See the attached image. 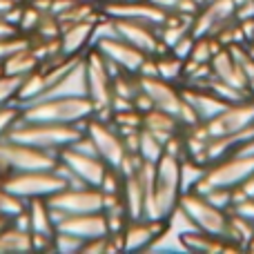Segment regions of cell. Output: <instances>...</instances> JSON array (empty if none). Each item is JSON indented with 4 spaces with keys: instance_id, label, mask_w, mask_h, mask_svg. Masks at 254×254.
<instances>
[{
    "instance_id": "obj_1",
    "label": "cell",
    "mask_w": 254,
    "mask_h": 254,
    "mask_svg": "<svg viewBox=\"0 0 254 254\" xmlns=\"http://www.w3.org/2000/svg\"><path fill=\"white\" fill-rule=\"evenodd\" d=\"M94 116V103L89 96H67L47 98L20 107L22 123H54V125H74L87 123Z\"/></svg>"
},
{
    "instance_id": "obj_2",
    "label": "cell",
    "mask_w": 254,
    "mask_h": 254,
    "mask_svg": "<svg viewBox=\"0 0 254 254\" xmlns=\"http://www.w3.org/2000/svg\"><path fill=\"white\" fill-rule=\"evenodd\" d=\"M83 136L80 127L74 125H54V123H22L20 116L7 131L9 140L16 143H25L31 147L40 149H56V147H67V145L76 143Z\"/></svg>"
},
{
    "instance_id": "obj_3",
    "label": "cell",
    "mask_w": 254,
    "mask_h": 254,
    "mask_svg": "<svg viewBox=\"0 0 254 254\" xmlns=\"http://www.w3.org/2000/svg\"><path fill=\"white\" fill-rule=\"evenodd\" d=\"M58 165V156H54L52 149L31 147L16 140H0V174L11 172H45L54 170ZM0 176V179H2Z\"/></svg>"
},
{
    "instance_id": "obj_4",
    "label": "cell",
    "mask_w": 254,
    "mask_h": 254,
    "mask_svg": "<svg viewBox=\"0 0 254 254\" xmlns=\"http://www.w3.org/2000/svg\"><path fill=\"white\" fill-rule=\"evenodd\" d=\"M49 205V216L54 221L56 228L58 221H63L65 216H74V214H94V212H103L105 210V194L98 188L89 190V188H65L61 192L52 194L45 198Z\"/></svg>"
},
{
    "instance_id": "obj_5",
    "label": "cell",
    "mask_w": 254,
    "mask_h": 254,
    "mask_svg": "<svg viewBox=\"0 0 254 254\" xmlns=\"http://www.w3.org/2000/svg\"><path fill=\"white\" fill-rule=\"evenodd\" d=\"M0 188L20 198H47L67 188V181L54 170L45 172H11L0 179Z\"/></svg>"
},
{
    "instance_id": "obj_6",
    "label": "cell",
    "mask_w": 254,
    "mask_h": 254,
    "mask_svg": "<svg viewBox=\"0 0 254 254\" xmlns=\"http://www.w3.org/2000/svg\"><path fill=\"white\" fill-rule=\"evenodd\" d=\"M254 174V156H228L205 170V176L192 188L196 194H207L214 188H237Z\"/></svg>"
},
{
    "instance_id": "obj_7",
    "label": "cell",
    "mask_w": 254,
    "mask_h": 254,
    "mask_svg": "<svg viewBox=\"0 0 254 254\" xmlns=\"http://www.w3.org/2000/svg\"><path fill=\"white\" fill-rule=\"evenodd\" d=\"M87 67V96L94 103V116L110 114L112 116V71L107 67V61L96 47L92 49V54L85 61Z\"/></svg>"
},
{
    "instance_id": "obj_8",
    "label": "cell",
    "mask_w": 254,
    "mask_h": 254,
    "mask_svg": "<svg viewBox=\"0 0 254 254\" xmlns=\"http://www.w3.org/2000/svg\"><path fill=\"white\" fill-rule=\"evenodd\" d=\"M179 205L192 216V221L198 225L201 232H207L212 237H219L225 241V234H228V225H230V219L225 216V210L221 207L212 205L205 196L196 192H183L179 196Z\"/></svg>"
},
{
    "instance_id": "obj_9",
    "label": "cell",
    "mask_w": 254,
    "mask_h": 254,
    "mask_svg": "<svg viewBox=\"0 0 254 254\" xmlns=\"http://www.w3.org/2000/svg\"><path fill=\"white\" fill-rule=\"evenodd\" d=\"M85 127H87L85 134H89V138H92L94 145H96L98 156L107 163V167H114V170L119 172L121 163H123V158L127 154L121 134L112 129V127L107 125V121L96 119V116H89Z\"/></svg>"
},
{
    "instance_id": "obj_10",
    "label": "cell",
    "mask_w": 254,
    "mask_h": 254,
    "mask_svg": "<svg viewBox=\"0 0 254 254\" xmlns=\"http://www.w3.org/2000/svg\"><path fill=\"white\" fill-rule=\"evenodd\" d=\"M254 123V98L241 103H232L228 105L221 114H216L214 119H210L207 123H201L205 129L207 138H219V136H230L241 131L243 127Z\"/></svg>"
},
{
    "instance_id": "obj_11",
    "label": "cell",
    "mask_w": 254,
    "mask_h": 254,
    "mask_svg": "<svg viewBox=\"0 0 254 254\" xmlns=\"http://www.w3.org/2000/svg\"><path fill=\"white\" fill-rule=\"evenodd\" d=\"M103 11H105L107 18L138 20L154 27V29H158L167 20V16H170V11H165L161 7H154V4L145 2V0H107L103 4Z\"/></svg>"
},
{
    "instance_id": "obj_12",
    "label": "cell",
    "mask_w": 254,
    "mask_h": 254,
    "mask_svg": "<svg viewBox=\"0 0 254 254\" xmlns=\"http://www.w3.org/2000/svg\"><path fill=\"white\" fill-rule=\"evenodd\" d=\"M138 85H140V92H145L149 96L154 110L167 112V114L176 116V119L181 116L185 101H183V94L174 87V83L163 80L161 76H140Z\"/></svg>"
},
{
    "instance_id": "obj_13",
    "label": "cell",
    "mask_w": 254,
    "mask_h": 254,
    "mask_svg": "<svg viewBox=\"0 0 254 254\" xmlns=\"http://www.w3.org/2000/svg\"><path fill=\"white\" fill-rule=\"evenodd\" d=\"M234 18V0H207L192 20L190 34L194 38L212 36L221 25Z\"/></svg>"
},
{
    "instance_id": "obj_14",
    "label": "cell",
    "mask_w": 254,
    "mask_h": 254,
    "mask_svg": "<svg viewBox=\"0 0 254 254\" xmlns=\"http://www.w3.org/2000/svg\"><path fill=\"white\" fill-rule=\"evenodd\" d=\"M58 161L65 163L74 174H78L89 188H101L103 176L107 172V163L101 156H92V154H83L74 147H63Z\"/></svg>"
},
{
    "instance_id": "obj_15",
    "label": "cell",
    "mask_w": 254,
    "mask_h": 254,
    "mask_svg": "<svg viewBox=\"0 0 254 254\" xmlns=\"http://www.w3.org/2000/svg\"><path fill=\"white\" fill-rule=\"evenodd\" d=\"M116 27V36L121 40H125L127 45L136 47L138 52H143L145 56H154L158 54V29L145 25V22L138 20H127V18H112Z\"/></svg>"
},
{
    "instance_id": "obj_16",
    "label": "cell",
    "mask_w": 254,
    "mask_h": 254,
    "mask_svg": "<svg viewBox=\"0 0 254 254\" xmlns=\"http://www.w3.org/2000/svg\"><path fill=\"white\" fill-rule=\"evenodd\" d=\"M96 49L107 56L112 63H116L121 71H127V74H138L140 65L145 63V54L138 52L136 47L127 45L125 40H121L119 36H110V38H101L96 40Z\"/></svg>"
},
{
    "instance_id": "obj_17",
    "label": "cell",
    "mask_w": 254,
    "mask_h": 254,
    "mask_svg": "<svg viewBox=\"0 0 254 254\" xmlns=\"http://www.w3.org/2000/svg\"><path fill=\"white\" fill-rule=\"evenodd\" d=\"M67 96H87V67H85V61H80V58L52 85V87L45 89L36 101L67 98Z\"/></svg>"
},
{
    "instance_id": "obj_18",
    "label": "cell",
    "mask_w": 254,
    "mask_h": 254,
    "mask_svg": "<svg viewBox=\"0 0 254 254\" xmlns=\"http://www.w3.org/2000/svg\"><path fill=\"white\" fill-rule=\"evenodd\" d=\"M56 230L76 234V237L89 241V239L107 237V232H110V221H107V216H103V212H94V214H74V216H65L63 221H58Z\"/></svg>"
},
{
    "instance_id": "obj_19",
    "label": "cell",
    "mask_w": 254,
    "mask_h": 254,
    "mask_svg": "<svg viewBox=\"0 0 254 254\" xmlns=\"http://www.w3.org/2000/svg\"><path fill=\"white\" fill-rule=\"evenodd\" d=\"M181 94H183V101L196 112L201 123H207V121L214 119L216 114H221L228 105H232V103L219 98L212 89H198V87H188V85H185V87L181 89Z\"/></svg>"
},
{
    "instance_id": "obj_20",
    "label": "cell",
    "mask_w": 254,
    "mask_h": 254,
    "mask_svg": "<svg viewBox=\"0 0 254 254\" xmlns=\"http://www.w3.org/2000/svg\"><path fill=\"white\" fill-rule=\"evenodd\" d=\"M210 67H212V76H214V78L223 80V83L232 85V87H239V89H246V92H250V89H248V76H246V71H243L241 65L234 61V56L230 54L228 47H221L219 52L212 56Z\"/></svg>"
},
{
    "instance_id": "obj_21",
    "label": "cell",
    "mask_w": 254,
    "mask_h": 254,
    "mask_svg": "<svg viewBox=\"0 0 254 254\" xmlns=\"http://www.w3.org/2000/svg\"><path fill=\"white\" fill-rule=\"evenodd\" d=\"M161 232V221H131L129 225L123 230V250L125 252H138L145 250L149 243H154V239Z\"/></svg>"
},
{
    "instance_id": "obj_22",
    "label": "cell",
    "mask_w": 254,
    "mask_h": 254,
    "mask_svg": "<svg viewBox=\"0 0 254 254\" xmlns=\"http://www.w3.org/2000/svg\"><path fill=\"white\" fill-rule=\"evenodd\" d=\"M94 25L96 22L89 18V20H78V22H71V25L63 27L61 31V52L65 58L71 56H78L83 52V47L92 40L94 34Z\"/></svg>"
},
{
    "instance_id": "obj_23",
    "label": "cell",
    "mask_w": 254,
    "mask_h": 254,
    "mask_svg": "<svg viewBox=\"0 0 254 254\" xmlns=\"http://www.w3.org/2000/svg\"><path fill=\"white\" fill-rule=\"evenodd\" d=\"M181 121L176 116L167 114V112H161V110H149L143 114V129L152 131L163 145L172 138L174 134L181 131Z\"/></svg>"
},
{
    "instance_id": "obj_24",
    "label": "cell",
    "mask_w": 254,
    "mask_h": 254,
    "mask_svg": "<svg viewBox=\"0 0 254 254\" xmlns=\"http://www.w3.org/2000/svg\"><path fill=\"white\" fill-rule=\"evenodd\" d=\"M40 65V58L36 56V52L31 47L22 49V52L13 54V56H9L7 61L0 63V67H2V74H16V76H27L31 74V71H36Z\"/></svg>"
},
{
    "instance_id": "obj_25",
    "label": "cell",
    "mask_w": 254,
    "mask_h": 254,
    "mask_svg": "<svg viewBox=\"0 0 254 254\" xmlns=\"http://www.w3.org/2000/svg\"><path fill=\"white\" fill-rule=\"evenodd\" d=\"M143 203H145V190L138 174L125 176V205H127V216L131 221L143 219Z\"/></svg>"
},
{
    "instance_id": "obj_26",
    "label": "cell",
    "mask_w": 254,
    "mask_h": 254,
    "mask_svg": "<svg viewBox=\"0 0 254 254\" xmlns=\"http://www.w3.org/2000/svg\"><path fill=\"white\" fill-rule=\"evenodd\" d=\"M29 219H31V232L54 237L56 228H54V221H52V216H49V205L45 198H31Z\"/></svg>"
},
{
    "instance_id": "obj_27",
    "label": "cell",
    "mask_w": 254,
    "mask_h": 254,
    "mask_svg": "<svg viewBox=\"0 0 254 254\" xmlns=\"http://www.w3.org/2000/svg\"><path fill=\"white\" fill-rule=\"evenodd\" d=\"M31 234L18 228H4L0 232V252H29Z\"/></svg>"
},
{
    "instance_id": "obj_28",
    "label": "cell",
    "mask_w": 254,
    "mask_h": 254,
    "mask_svg": "<svg viewBox=\"0 0 254 254\" xmlns=\"http://www.w3.org/2000/svg\"><path fill=\"white\" fill-rule=\"evenodd\" d=\"M138 156L147 163H156L163 156V143L152 134V131L140 127L138 134Z\"/></svg>"
},
{
    "instance_id": "obj_29",
    "label": "cell",
    "mask_w": 254,
    "mask_h": 254,
    "mask_svg": "<svg viewBox=\"0 0 254 254\" xmlns=\"http://www.w3.org/2000/svg\"><path fill=\"white\" fill-rule=\"evenodd\" d=\"M203 176H205V167H203L198 161H194V158L183 161L181 163V194L190 192Z\"/></svg>"
},
{
    "instance_id": "obj_30",
    "label": "cell",
    "mask_w": 254,
    "mask_h": 254,
    "mask_svg": "<svg viewBox=\"0 0 254 254\" xmlns=\"http://www.w3.org/2000/svg\"><path fill=\"white\" fill-rule=\"evenodd\" d=\"M183 67H185V61L176 58L174 54L170 56H163L161 61L156 63V71L163 80H170V83H176V80L183 76Z\"/></svg>"
},
{
    "instance_id": "obj_31",
    "label": "cell",
    "mask_w": 254,
    "mask_h": 254,
    "mask_svg": "<svg viewBox=\"0 0 254 254\" xmlns=\"http://www.w3.org/2000/svg\"><path fill=\"white\" fill-rule=\"evenodd\" d=\"M85 246V239L76 237V234H69V232H61L56 230L54 232V250L56 252H63V254H71V252H80Z\"/></svg>"
},
{
    "instance_id": "obj_32",
    "label": "cell",
    "mask_w": 254,
    "mask_h": 254,
    "mask_svg": "<svg viewBox=\"0 0 254 254\" xmlns=\"http://www.w3.org/2000/svg\"><path fill=\"white\" fill-rule=\"evenodd\" d=\"M25 83V76L16 74H0V107L7 105L13 96H18V89Z\"/></svg>"
},
{
    "instance_id": "obj_33",
    "label": "cell",
    "mask_w": 254,
    "mask_h": 254,
    "mask_svg": "<svg viewBox=\"0 0 254 254\" xmlns=\"http://www.w3.org/2000/svg\"><path fill=\"white\" fill-rule=\"evenodd\" d=\"M20 212H25L22 198L0 188V214L2 216H18Z\"/></svg>"
},
{
    "instance_id": "obj_34",
    "label": "cell",
    "mask_w": 254,
    "mask_h": 254,
    "mask_svg": "<svg viewBox=\"0 0 254 254\" xmlns=\"http://www.w3.org/2000/svg\"><path fill=\"white\" fill-rule=\"evenodd\" d=\"M27 47H29V40L20 38V34L11 36V38H2L0 40V63L7 61L9 56H13V54L22 52V49H27Z\"/></svg>"
},
{
    "instance_id": "obj_35",
    "label": "cell",
    "mask_w": 254,
    "mask_h": 254,
    "mask_svg": "<svg viewBox=\"0 0 254 254\" xmlns=\"http://www.w3.org/2000/svg\"><path fill=\"white\" fill-rule=\"evenodd\" d=\"M232 214L254 223V196H239L232 201Z\"/></svg>"
},
{
    "instance_id": "obj_36",
    "label": "cell",
    "mask_w": 254,
    "mask_h": 254,
    "mask_svg": "<svg viewBox=\"0 0 254 254\" xmlns=\"http://www.w3.org/2000/svg\"><path fill=\"white\" fill-rule=\"evenodd\" d=\"M18 116H20V107H7V105L0 107V136L11 129V125L18 121Z\"/></svg>"
},
{
    "instance_id": "obj_37",
    "label": "cell",
    "mask_w": 254,
    "mask_h": 254,
    "mask_svg": "<svg viewBox=\"0 0 254 254\" xmlns=\"http://www.w3.org/2000/svg\"><path fill=\"white\" fill-rule=\"evenodd\" d=\"M194 43H196V38H194L192 34H185L183 38H181L179 43H176L174 47L170 49V52L174 54L176 58H181V61H188V58H190V54H192V47H194Z\"/></svg>"
},
{
    "instance_id": "obj_38",
    "label": "cell",
    "mask_w": 254,
    "mask_h": 254,
    "mask_svg": "<svg viewBox=\"0 0 254 254\" xmlns=\"http://www.w3.org/2000/svg\"><path fill=\"white\" fill-rule=\"evenodd\" d=\"M20 31H18L16 25H11V22L7 20L4 16H0V40L2 38H11V36H18Z\"/></svg>"
},
{
    "instance_id": "obj_39",
    "label": "cell",
    "mask_w": 254,
    "mask_h": 254,
    "mask_svg": "<svg viewBox=\"0 0 254 254\" xmlns=\"http://www.w3.org/2000/svg\"><path fill=\"white\" fill-rule=\"evenodd\" d=\"M145 2L154 4V7H161V9H165V11H176L181 0H145Z\"/></svg>"
},
{
    "instance_id": "obj_40",
    "label": "cell",
    "mask_w": 254,
    "mask_h": 254,
    "mask_svg": "<svg viewBox=\"0 0 254 254\" xmlns=\"http://www.w3.org/2000/svg\"><path fill=\"white\" fill-rule=\"evenodd\" d=\"M239 192H241L243 196H254V174L241 185V190H239Z\"/></svg>"
},
{
    "instance_id": "obj_41",
    "label": "cell",
    "mask_w": 254,
    "mask_h": 254,
    "mask_svg": "<svg viewBox=\"0 0 254 254\" xmlns=\"http://www.w3.org/2000/svg\"><path fill=\"white\" fill-rule=\"evenodd\" d=\"M248 49H250V54H252V58H254V43H252V45H248Z\"/></svg>"
},
{
    "instance_id": "obj_42",
    "label": "cell",
    "mask_w": 254,
    "mask_h": 254,
    "mask_svg": "<svg viewBox=\"0 0 254 254\" xmlns=\"http://www.w3.org/2000/svg\"><path fill=\"white\" fill-rule=\"evenodd\" d=\"M0 74H2V67H0Z\"/></svg>"
},
{
    "instance_id": "obj_43",
    "label": "cell",
    "mask_w": 254,
    "mask_h": 254,
    "mask_svg": "<svg viewBox=\"0 0 254 254\" xmlns=\"http://www.w3.org/2000/svg\"><path fill=\"white\" fill-rule=\"evenodd\" d=\"M87 2H89V0H87Z\"/></svg>"
}]
</instances>
